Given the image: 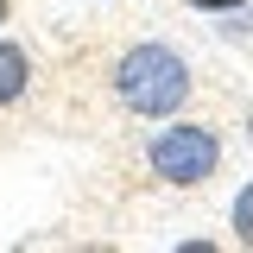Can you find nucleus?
<instances>
[{
	"mask_svg": "<svg viewBox=\"0 0 253 253\" xmlns=\"http://www.w3.org/2000/svg\"><path fill=\"white\" fill-rule=\"evenodd\" d=\"M26 83H32V57H26V44L0 38V108H13V101L26 95Z\"/></svg>",
	"mask_w": 253,
	"mask_h": 253,
	"instance_id": "obj_3",
	"label": "nucleus"
},
{
	"mask_svg": "<svg viewBox=\"0 0 253 253\" xmlns=\"http://www.w3.org/2000/svg\"><path fill=\"white\" fill-rule=\"evenodd\" d=\"M228 228H234V241L253 253V184H241V196H234V209H228Z\"/></svg>",
	"mask_w": 253,
	"mask_h": 253,
	"instance_id": "obj_4",
	"label": "nucleus"
},
{
	"mask_svg": "<svg viewBox=\"0 0 253 253\" xmlns=\"http://www.w3.org/2000/svg\"><path fill=\"white\" fill-rule=\"evenodd\" d=\"M196 89V76H190V63L171 51V44H133L121 51L114 63V95H121L126 114H139V121H165V114H177Z\"/></svg>",
	"mask_w": 253,
	"mask_h": 253,
	"instance_id": "obj_1",
	"label": "nucleus"
},
{
	"mask_svg": "<svg viewBox=\"0 0 253 253\" xmlns=\"http://www.w3.org/2000/svg\"><path fill=\"white\" fill-rule=\"evenodd\" d=\"M0 26H6V0H0Z\"/></svg>",
	"mask_w": 253,
	"mask_h": 253,
	"instance_id": "obj_7",
	"label": "nucleus"
},
{
	"mask_svg": "<svg viewBox=\"0 0 253 253\" xmlns=\"http://www.w3.org/2000/svg\"><path fill=\"white\" fill-rule=\"evenodd\" d=\"M190 6H241V0H190Z\"/></svg>",
	"mask_w": 253,
	"mask_h": 253,
	"instance_id": "obj_6",
	"label": "nucleus"
},
{
	"mask_svg": "<svg viewBox=\"0 0 253 253\" xmlns=\"http://www.w3.org/2000/svg\"><path fill=\"white\" fill-rule=\"evenodd\" d=\"M171 253H221V247H215V241H177Z\"/></svg>",
	"mask_w": 253,
	"mask_h": 253,
	"instance_id": "obj_5",
	"label": "nucleus"
},
{
	"mask_svg": "<svg viewBox=\"0 0 253 253\" xmlns=\"http://www.w3.org/2000/svg\"><path fill=\"white\" fill-rule=\"evenodd\" d=\"M146 165H152V177H165V184H209L221 165V139L215 126H196V121H177V126H158L152 146H146Z\"/></svg>",
	"mask_w": 253,
	"mask_h": 253,
	"instance_id": "obj_2",
	"label": "nucleus"
}]
</instances>
